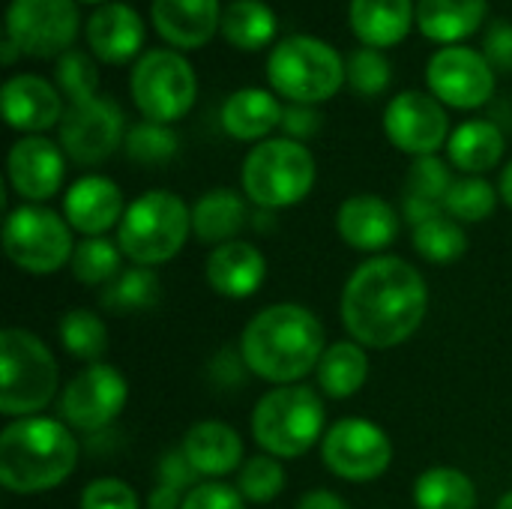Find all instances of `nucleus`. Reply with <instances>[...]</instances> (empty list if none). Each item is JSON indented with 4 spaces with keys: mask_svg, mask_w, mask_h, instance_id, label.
<instances>
[{
    "mask_svg": "<svg viewBox=\"0 0 512 509\" xmlns=\"http://www.w3.org/2000/svg\"><path fill=\"white\" fill-rule=\"evenodd\" d=\"M342 324L354 342L375 351L405 345L429 312L423 273L399 255L363 261L342 288Z\"/></svg>",
    "mask_w": 512,
    "mask_h": 509,
    "instance_id": "obj_1",
    "label": "nucleus"
},
{
    "mask_svg": "<svg viewBox=\"0 0 512 509\" xmlns=\"http://www.w3.org/2000/svg\"><path fill=\"white\" fill-rule=\"evenodd\" d=\"M327 351L321 318L300 303H273L261 309L240 336V354L249 372L267 384H303Z\"/></svg>",
    "mask_w": 512,
    "mask_h": 509,
    "instance_id": "obj_2",
    "label": "nucleus"
},
{
    "mask_svg": "<svg viewBox=\"0 0 512 509\" xmlns=\"http://www.w3.org/2000/svg\"><path fill=\"white\" fill-rule=\"evenodd\" d=\"M78 438L63 420L24 417L0 432V486L12 495H42L78 468Z\"/></svg>",
    "mask_w": 512,
    "mask_h": 509,
    "instance_id": "obj_3",
    "label": "nucleus"
},
{
    "mask_svg": "<svg viewBox=\"0 0 512 509\" xmlns=\"http://www.w3.org/2000/svg\"><path fill=\"white\" fill-rule=\"evenodd\" d=\"M327 408L318 390L306 384L273 387L255 402L252 438L261 453L276 459H300L327 435Z\"/></svg>",
    "mask_w": 512,
    "mask_h": 509,
    "instance_id": "obj_4",
    "label": "nucleus"
},
{
    "mask_svg": "<svg viewBox=\"0 0 512 509\" xmlns=\"http://www.w3.org/2000/svg\"><path fill=\"white\" fill-rule=\"evenodd\" d=\"M60 369L51 348L24 327L0 333V414L9 420L36 417L51 405Z\"/></svg>",
    "mask_w": 512,
    "mask_h": 509,
    "instance_id": "obj_5",
    "label": "nucleus"
},
{
    "mask_svg": "<svg viewBox=\"0 0 512 509\" xmlns=\"http://www.w3.org/2000/svg\"><path fill=\"white\" fill-rule=\"evenodd\" d=\"M189 234L192 210L186 201L168 189H150L126 207L117 225V246L132 264L159 267L186 246Z\"/></svg>",
    "mask_w": 512,
    "mask_h": 509,
    "instance_id": "obj_6",
    "label": "nucleus"
},
{
    "mask_svg": "<svg viewBox=\"0 0 512 509\" xmlns=\"http://www.w3.org/2000/svg\"><path fill=\"white\" fill-rule=\"evenodd\" d=\"M267 81L288 102L321 105L345 84V57L321 36L291 33L270 48Z\"/></svg>",
    "mask_w": 512,
    "mask_h": 509,
    "instance_id": "obj_7",
    "label": "nucleus"
},
{
    "mask_svg": "<svg viewBox=\"0 0 512 509\" xmlns=\"http://www.w3.org/2000/svg\"><path fill=\"white\" fill-rule=\"evenodd\" d=\"M318 177L315 156L306 144L291 138H267L243 159V195L258 210H285L300 204Z\"/></svg>",
    "mask_w": 512,
    "mask_h": 509,
    "instance_id": "obj_8",
    "label": "nucleus"
},
{
    "mask_svg": "<svg viewBox=\"0 0 512 509\" xmlns=\"http://www.w3.org/2000/svg\"><path fill=\"white\" fill-rule=\"evenodd\" d=\"M129 90L144 120L171 126L192 111L198 99V75L177 48H150L135 60Z\"/></svg>",
    "mask_w": 512,
    "mask_h": 509,
    "instance_id": "obj_9",
    "label": "nucleus"
},
{
    "mask_svg": "<svg viewBox=\"0 0 512 509\" xmlns=\"http://www.w3.org/2000/svg\"><path fill=\"white\" fill-rule=\"evenodd\" d=\"M3 249L18 270L30 276H51L69 267L75 240L60 213L45 204H21L3 219Z\"/></svg>",
    "mask_w": 512,
    "mask_h": 509,
    "instance_id": "obj_10",
    "label": "nucleus"
},
{
    "mask_svg": "<svg viewBox=\"0 0 512 509\" xmlns=\"http://www.w3.org/2000/svg\"><path fill=\"white\" fill-rule=\"evenodd\" d=\"M324 468L345 483H372L393 465L390 435L366 417L336 420L321 441Z\"/></svg>",
    "mask_w": 512,
    "mask_h": 509,
    "instance_id": "obj_11",
    "label": "nucleus"
},
{
    "mask_svg": "<svg viewBox=\"0 0 512 509\" xmlns=\"http://www.w3.org/2000/svg\"><path fill=\"white\" fill-rule=\"evenodd\" d=\"M129 384L111 363L84 366L60 393V420L87 435L105 432L126 408Z\"/></svg>",
    "mask_w": 512,
    "mask_h": 509,
    "instance_id": "obj_12",
    "label": "nucleus"
},
{
    "mask_svg": "<svg viewBox=\"0 0 512 509\" xmlns=\"http://www.w3.org/2000/svg\"><path fill=\"white\" fill-rule=\"evenodd\" d=\"M429 93L450 108H480L495 93V69L471 45H441L426 63Z\"/></svg>",
    "mask_w": 512,
    "mask_h": 509,
    "instance_id": "obj_13",
    "label": "nucleus"
},
{
    "mask_svg": "<svg viewBox=\"0 0 512 509\" xmlns=\"http://www.w3.org/2000/svg\"><path fill=\"white\" fill-rule=\"evenodd\" d=\"M126 141V117L108 96L69 105L60 120V147L75 165H99Z\"/></svg>",
    "mask_w": 512,
    "mask_h": 509,
    "instance_id": "obj_14",
    "label": "nucleus"
},
{
    "mask_svg": "<svg viewBox=\"0 0 512 509\" xmlns=\"http://www.w3.org/2000/svg\"><path fill=\"white\" fill-rule=\"evenodd\" d=\"M75 33V0H9L6 6V36H12L24 54L60 57L72 48Z\"/></svg>",
    "mask_w": 512,
    "mask_h": 509,
    "instance_id": "obj_15",
    "label": "nucleus"
},
{
    "mask_svg": "<svg viewBox=\"0 0 512 509\" xmlns=\"http://www.w3.org/2000/svg\"><path fill=\"white\" fill-rule=\"evenodd\" d=\"M450 117L444 102L423 90H402L384 108V135L402 153L417 156H438L441 147L450 141Z\"/></svg>",
    "mask_w": 512,
    "mask_h": 509,
    "instance_id": "obj_16",
    "label": "nucleus"
},
{
    "mask_svg": "<svg viewBox=\"0 0 512 509\" xmlns=\"http://www.w3.org/2000/svg\"><path fill=\"white\" fill-rule=\"evenodd\" d=\"M6 177L21 204H42L63 186L66 153L45 135H24L9 150Z\"/></svg>",
    "mask_w": 512,
    "mask_h": 509,
    "instance_id": "obj_17",
    "label": "nucleus"
},
{
    "mask_svg": "<svg viewBox=\"0 0 512 509\" xmlns=\"http://www.w3.org/2000/svg\"><path fill=\"white\" fill-rule=\"evenodd\" d=\"M123 189L105 174L78 177L63 195V219L84 237H105L126 213Z\"/></svg>",
    "mask_w": 512,
    "mask_h": 509,
    "instance_id": "obj_18",
    "label": "nucleus"
},
{
    "mask_svg": "<svg viewBox=\"0 0 512 509\" xmlns=\"http://www.w3.org/2000/svg\"><path fill=\"white\" fill-rule=\"evenodd\" d=\"M399 228H402V219H399L396 207L372 192L345 198L336 213V231H339L342 243H348L351 249L366 252L372 258L384 255V249H390L396 243Z\"/></svg>",
    "mask_w": 512,
    "mask_h": 509,
    "instance_id": "obj_19",
    "label": "nucleus"
},
{
    "mask_svg": "<svg viewBox=\"0 0 512 509\" xmlns=\"http://www.w3.org/2000/svg\"><path fill=\"white\" fill-rule=\"evenodd\" d=\"M0 102H3L6 123L27 135H39V132L51 129L54 123L60 126L63 111H66L63 93L57 90V84H51L33 72L6 78L3 90H0Z\"/></svg>",
    "mask_w": 512,
    "mask_h": 509,
    "instance_id": "obj_20",
    "label": "nucleus"
},
{
    "mask_svg": "<svg viewBox=\"0 0 512 509\" xmlns=\"http://www.w3.org/2000/svg\"><path fill=\"white\" fill-rule=\"evenodd\" d=\"M207 285L225 300H249L267 279V258L255 243L231 240L210 249L204 264Z\"/></svg>",
    "mask_w": 512,
    "mask_h": 509,
    "instance_id": "obj_21",
    "label": "nucleus"
},
{
    "mask_svg": "<svg viewBox=\"0 0 512 509\" xmlns=\"http://www.w3.org/2000/svg\"><path fill=\"white\" fill-rule=\"evenodd\" d=\"M84 36L96 60L102 63H129L141 57L144 45V21L141 15L120 0L96 6V12L84 24Z\"/></svg>",
    "mask_w": 512,
    "mask_h": 509,
    "instance_id": "obj_22",
    "label": "nucleus"
},
{
    "mask_svg": "<svg viewBox=\"0 0 512 509\" xmlns=\"http://www.w3.org/2000/svg\"><path fill=\"white\" fill-rule=\"evenodd\" d=\"M150 15L159 36L180 51L207 45L222 27L219 0H153Z\"/></svg>",
    "mask_w": 512,
    "mask_h": 509,
    "instance_id": "obj_23",
    "label": "nucleus"
},
{
    "mask_svg": "<svg viewBox=\"0 0 512 509\" xmlns=\"http://www.w3.org/2000/svg\"><path fill=\"white\" fill-rule=\"evenodd\" d=\"M183 456L201 480H222L243 468V438L234 426L222 420L195 423L180 444Z\"/></svg>",
    "mask_w": 512,
    "mask_h": 509,
    "instance_id": "obj_24",
    "label": "nucleus"
},
{
    "mask_svg": "<svg viewBox=\"0 0 512 509\" xmlns=\"http://www.w3.org/2000/svg\"><path fill=\"white\" fill-rule=\"evenodd\" d=\"M348 21L357 39L369 48H393L399 45L411 24L417 21L414 0H351Z\"/></svg>",
    "mask_w": 512,
    "mask_h": 509,
    "instance_id": "obj_25",
    "label": "nucleus"
},
{
    "mask_svg": "<svg viewBox=\"0 0 512 509\" xmlns=\"http://www.w3.org/2000/svg\"><path fill=\"white\" fill-rule=\"evenodd\" d=\"M282 111L285 105L261 87H240L234 90L219 111L222 129L237 138V141H267L273 129L282 126Z\"/></svg>",
    "mask_w": 512,
    "mask_h": 509,
    "instance_id": "obj_26",
    "label": "nucleus"
},
{
    "mask_svg": "<svg viewBox=\"0 0 512 509\" xmlns=\"http://www.w3.org/2000/svg\"><path fill=\"white\" fill-rule=\"evenodd\" d=\"M507 150V138L501 132L498 123L474 117L459 123L450 132L447 141V159L450 165H456L459 171L471 174V177H483L486 171L498 168Z\"/></svg>",
    "mask_w": 512,
    "mask_h": 509,
    "instance_id": "obj_27",
    "label": "nucleus"
},
{
    "mask_svg": "<svg viewBox=\"0 0 512 509\" xmlns=\"http://www.w3.org/2000/svg\"><path fill=\"white\" fill-rule=\"evenodd\" d=\"M246 219H249L246 201L240 198V192H234L228 186L207 189L192 204V234L210 249L240 240Z\"/></svg>",
    "mask_w": 512,
    "mask_h": 509,
    "instance_id": "obj_28",
    "label": "nucleus"
},
{
    "mask_svg": "<svg viewBox=\"0 0 512 509\" xmlns=\"http://www.w3.org/2000/svg\"><path fill=\"white\" fill-rule=\"evenodd\" d=\"M489 0H417V27L441 45H462L486 18Z\"/></svg>",
    "mask_w": 512,
    "mask_h": 509,
    "instance_id": "obj_29",
    "label": "nucleus"
},
{
    "mask_svg": "<svg viewBox=\"0 0 512 509\" xmlns=\"http://www.w3.org/2000/svg\"><path fill=\"white\" fill-rule=\"evenodd\" d=\"M315 378H318V390L327 396V399H351L357 396L366 381H369V354L360 342L354 339H342V342H333L327 345L318 369H315Z\"/></svg>",
    "mask_w": 512,
    "mask_h": 509,
    "instance_id": "obj_30",
    "label": "nucleus"
},
{
    "mask_svg": "<svg viewBox=\"0 0 512 509\" xmlns=\"http://www.w3.org/2000/svg\"><path fill=\"white\" fill-rule=\"evenodd\" d=\"M222 36L240 51H258L276 39L279 21L270 3L264 0H231L222 9Z\"/></svg>",
    "mask_w": 512,
    "mask_h": 509,
    "instance_id": "obj_31",
    "label": "nucleus"
},
{
    "mask_svg": "<svg viewBox=\"0 0 512 509\" xmlns=\"http://www.w3.org/2000/svg\"><path fill=\"white\" fill-rule=\"evenodd\" d=\"M414 507L417 509H474L477 486L474 480L450 465L423 471L414 480Z\"/></svg>",
    "mask_w": 512,
    "mask_h": 509,
    "instance_id": "obj_32",
    "label": "nucleus"
},
{
    "mask_svg": "<svg viewBox=\"0 0 512 509\" xmlns=\"http://www.w3.org/2000/svg\"><path fill=\"white\" fill-rule=\"evenodd\" d=\"M159 291H162V285H159L156 270L132 264L126 270H120V276L102 288V309H108L114 315L147 312V309L156 306Z\"/></svg>",
    "mask_w": 512,
    "mask_h": 509,
    "instance_id": "obj_33",
    "label": "nucleus"
},
{
    "mask_svg": "<svg viewBox=\"0 0 512 509\" xmlns=\"http://www.w3.org/2000/svg\"><path fill=\"white\" fill-rule=\"evenodd\" d=\"M60 345L69 357L81 363H102L108 351V327L93 309H69L57 327Z\"/></svg>",
    "mask_w": 512,
    "mask_h": 509,
    "instance_id": "obj_34",
    "label": "nucleus"
},
{
    "mask_svg": "<svg viewBox=\"0 0 512 509\" xmlns=\"http://www.w3.org/2000/svg\"><path fill=\"white\" fill-rule=\"evenodd\" d=\"M411 243H414L417 255L429 264H453L468 252V234H465L462 222H456L447 213L414 225Z\"/></svg>",
    "mask_w": 512,
    "mask_h": 509,
    "instance_id": "obj_35",
    "label": "nucleus"
},
{
    "mask_svg": "<svg viewBox=\"0 0 512 509\" xmlns=\"http://www.w3.org/2000/svg\"><path fill=\"white\" fill-rule=\"evenodd\" d=\"M120 264H123V252L117 246V240L108 237H84L75 243L69 270L72 276L87 285V288H105L108 282H114L120 276Z\"/></svg>",
    "mask_w": 512,
    "mask_h": 509,
    "instance_id": "obj_36",
    "label": "nucleus"
},
{
    "mask_svg": "<svg viewBox=\"0 0 512 509\" xmlns=\"http://www.w3.org/2000/svg\"><path fill=\"white\" fill-rule=\"evenodd\" d=\"M501 192L486 180V177H456L450 195L444 198V210L447 216H453L462 225H474V222H486L495 210H498Z\"/></svg>",
    "mask_w": 512,
    "mask_h": 509,
    "instance_id": "obj_37",
    "label": "nucleus"
},
{
    "mask_svg": "<svg viewBox=\"0 0 512 509\" xmlns=\"http://www.w3.org/2000/svg\"><path fill=\"white\" fill-rule=\"evenodd\" d=\"M123 150L132 162L138 165H165L177 156L180 150V138L168 123H156V120H141L126 132Z\"/></svg>",
    "mask_w": 512,
    "mask_h": 509,
    "instance_id": "obj_38",
    "label": "nucleus"
},
{
    "mask_svg": "<svg viewBox=\"0 0 512 509\" xmlns=\"http://www.w3.org/2000/svg\"><path fill=\"white\" fill-rule=\"evenodd\" d=\"M54 81L69 105H81L99 96V66L87 51L69 48L66 54H60L54 66Z\"/></svg>",
    "mask_w": 512,
    "mask_h": 509,
    "instance_id": "obj_39",
    "label": "nucleus"
},
{
    "mask_svg": "<svg viewBox=\"0 0 512 509\" xmlns=\"http://www.w3.org/2000/svg\"><path fill=\"white\" fill-rule=\"evenodd\" d=\"M390 81H393V66L381 48L363 45L345 57V84L351 87V93L372 99V96L384 93L390 87Z\"/></svg>",
    "mask_w": 512,
    "mask_h": 509,
    "instance_id": "obj_40",
    "label": "nucleus"
},
{
    "mask_svg": "<svg viewBox=\"0 0 512 509\" xmlns=\"http://www.w3.org/2000/svg\"><path fill=\"white\" fill-rule=\"evenodd\" d=\"M285 489V468L282 459L258 453L243 462L237 471V492L246 498V504H273Z\"/></svg>",
    "mask_w": 512,
    "mask_h": 509,
    "instance_id": "obj_41",
    "label": "nucleus"
},
{
    "mask_svg": "<svg viewBox=\"0 0 512 509\" xmlns=\"http://www.w3.org/2000/svg\"><path fill=\"white\" fill-rule=\"evenodd\" d=\"M453 183H456V177L450 171V162H444L438 156H417L408 168L405 195L420 198V201H432V204H444Z\"/></svg>",
    "mask_w": 512,
    "mask_h": 509,
    "instance_id": "obj_42",
    "label": "nucleus"
},
{
    "mask_svg": "<svg viewBox=\"0 0 512 509\" xmlns=\"http://www.w3.org/2000/svg\"><path fill=\"white\" fill-rule=\"evenodd\" d=\"M81 509H141V501L126 480L96 477L81 492Z\"/></svg>",
    "mask_w": 512,
    "mask_h": 509,
    "instance_id": "obj_43",
    "label": "nucleus"
},
{
    "mask_svg": "<svg viewBox=\"0 0 512 509\" xmlns=\"http://www.w3.org/2000/svg\"><path fill=\"white\" fill-rule=\"evenodd\" d=\"M249 375H252V372H249V366H246L240 348H222V351H216V357L207 363V378H210V384H213L216 390H222V393L240 390V387L246 384Z\"/></svg>",
    "mask_w": 512,
    "mask_h": 509,
    "instance_id": "obj_44",
    "label": "nucleus"
},
{
    "mask_svg": "<svg viewBox=\"0 0 512 509\" xmlns=\"http://www.w3.org/2000/svg\"><path fill=\"white\" fill-rule=\"evenodd\" d=\"M183 509H246V498L237 486L219 480H201L183 501Z\"/></svg>",
    "mask_w": 512,
    "mask_h": 509,
    "instance_id": "obj_45",
    "label": "nucleus"
},
{
    "mask_svg": "<svg viewBox=\"0 0 512 509\" xmlns=\"http://www.w3.org/2000/svg\"><path fill=\"white\" fill-rule=\"evenodd\" d=\"M156 483H159V486H168V489H174V492L189 495V492L201 483V477L195 474V468L189 465V459H186L183 450L177 447V450H168V453L159 456Z\"/></svg>",
    "mask_w": 512,
    "mask_h": 509,
    "instance_id": "obj_46",
    "label": "nucleus"
},
{
    "mask_svg": "<svg viewBox=\"0 0 512 509\" xmlns=\"http://www.w3.org/2000/svg\"><path fill=\"white\" fill-rule=\"evenodd\" d=\"M321 111L315 105H300V102H288L285 111H282V135L291 138V141H300L306 144L309 138H315L321 132Z\"/></svg>",
    "mask_w": 512,
    "mask_h": 509,
    "instance_id": "obj_47",
    "label": "nucleus"
},
{
    "mask_svg": "<svg viewBox=\"0 0 512 509\" xmlns=\"http://www.w3.org/2000/svg\"><path fill=\"white\" fill-rule=\"evenodd\" d=\"M483 54L495 72H512V21L495 18L483 33Z\"/></svg>",
    "mask_w": 512,
    "mask_h": 509,
    "instance_id": "obj_48",
    "label": "nucleus"
},
{
    "mask_svg": "<svg viewBox=\"0 0 512 509\" xmlns=\"http://www.w3.org/2000/svg\"><path fill=\"white\" fill-rule=\"evenodd\" d=\"M297 509H351L345 504V498H339L336 492L330 489H312L306 492L300 501H297Z\"/></svg>",
    "mask_w": 512,
    "mask_h": 509,
    "instance_id": "obj_49",
    "label": "nucleus"
},
{
    "mask_svg": "<svg viewBox=\"0 0 512 509\" xmlns=\"http://www.w3.org/2000/svg\"><path fill=\"white\" fill-rule=\"evenodd\" d=\"M183 501H186L183 492H174V489L156 483L147 495V509H183Z\"/></svg>",
    "mask_w": 512,
    "mask_h": 509,
    "instance_id": "obj_50",
    "label": "nucleus"
},
{
    "mask_svg": "<svg viewBox=\"0 0 512 509\" xmlns=\"http://www.w3.org/2000/svg\"><path fill=\"white\" fill-rule=\"evenodd\" d=\"M498 192H501V201L512 210V159L504 165L501 171V180H498Z\"/></svg>",
    "mask_w": 512,
    "mask_h": 509,
    "instance_id": "obj_51",
    "label": "nucleus"
},
{
    "mask_svg": "<svg viewBox=\"0 0 512 509\" xmlns=\"http://www.w3.org/2000/svg\"><path fill=\"white\" fill-rule=\"evenodd\" d=\"M18 51H21L18 42H15L12 36H6V39H3V66H12V60L18 57Z\"/></svg>",
    "mask_w": 512,
    "mask_h": 509,
    "instance_id": "obj_52",
    "label": "nucleus"
},
{
    "mask_svg": "<svg viewBox=\"0 0 512 509\" xmlns=\"http://www.w3.org/2000/svg\"><path fill=\"white\" fill-rule=\"evenodd\" d=\"M495 509H512V489L504 495V498H501V501H498V507Z\"/></svg>",
    "mask_w": 512,
    "mask_h": 509,
    "instance_id": "obj_53",
    "label": "nucleus"
},
{
    "mask_svg": "<svg viewBox=\"0 0 512 509\" xmlns=\"http://www.w3.org/2000/svg\"><path fill=\"white\" fill-rule=\"evenodd\" d=\"M84 3H99L102 6V3H111V0H84Z\"/></svg>",
    "mask_w": 512,
    "mask_h": 509,
    "instance_id": "obj_54",
    "label": "nucleus"
}]
</instances>
